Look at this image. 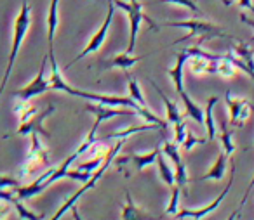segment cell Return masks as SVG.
I'll return each mask as SVG.
<instances>
[{
    "label": "cell",
    "mask_w": 254,
    "mask_h": 220,
    "mask_svg": "<svg viewBox=\"0 0 254 220\" xmlns=\"http://www.w3.org/2000/svg\"><path fill=\"white\" fill-rule=\"evenodd\" d=\"M30 23H32V5L26 0H21V9H19V14L14 21V33H12V45H11V52H9V61H7V66H5L4 78L0 82V95L4 94L5 87L9 84L12 68H14L18 54L23 47V42H25V37L30 30Z\"/></svg>",
    "instance_id": "cell-1"
},
{
    "label": "cell",
    "mask_w": 254,
    "mask_h": 220,
    "mask_svg": "<svg viewBox=\"0 0 254 220\" xmlns=\"http://www.w3.org/2000/svg\"><path fill=\"white\" fill-rule=\"evenodd\" d=\"M164 26H169V28H185L188 30V33L181 39H178L176 42H173V45H178V44H183L187 40L193 39V37H198V45L205 42V40L211 39H228V40H235V37L225 33L218 25H212L209 21H202V19H187V21H171L166 23Z\"/></svg>",
    "instance_id": "cell-2"
},
{
    "label": "cell",
    "mask_w": 254,
    "mask_h": 220,
    "mask_svg": "<svg viewBox=\"0 0 254 220\" xmlns=\"http://www.w3.org/2000/svg\"><path fill=\"white\" fill-rule=\"evenodd\" d=\"M113 4L119 9L127 12V18H129V44H127V52L132 54V50H134V47H136V40H138V32H139L141 23L146 21L152 26L153 32H159V25H157L152 18H148V16L145 14L141 0H129V2L113 0Z\"/></svg>",
    "instance_id": "cell-3"
},
{
    "label": "cell",
    "mask_w": 254,
    "mask_h": 220,
    "mask_svg": "<svg viewBox=\"0 0 254 220\" xmlns=\"http://www.w3.org/2000/svg\"><path fill=\"white\" fill-rule=\"evenodd\" d=\"M40 137L42 135L37 132L30 133V149H28V153H26L25 163L19 168V174H18V177L21 178V180L23 178L32 177V175H35L37 172H40V170H47V168L51 167L49 153H47L46 146H44Z\"/></svg>",
    "instance_id": "cell-4"
},
{
    "label": "cell",
    "mask_w": 254,
    "mask_h": 220,
    "mask_svg": "<svg viewBox=\"0 0 254 220\" xmlns=\"http://www.w3.org/2000/svg\"><path fill=\"white\" fill-rule=\"evenodd\" d=\"M122 144H124V140H119V142H117L115 146H113L112 149H110V153L106 154V158H105V161H103V165L98 168V170L94 172V175H92V177L89 178V180L85 182V184H82V187L78 189V191H75L73 194L70 196V198H66V199H64V201H63V205H61L60 208H58V212L54 213V215H53V219H51V220H61V217H63L64 213L68 212V210H71V208H73V206H75V203H77L78 199L82 198V194H85V192H87L89 189H92V187H94V185H96V182H98L99 178L103 177V174H105V170L110 167V165L113 163V160H115V158H117V154L120 153V149H122Z\"/></svg>",
    "instance_id": "cell-5"
},
{
    "label": "cell",
    "mask_w": 254,
    "mask_h": 220,
    "mask_svg": "<svg viewBox=\"0 0 254 220\" xmlns=\"http://www.w3.org/2000/svg\"><path fill=\"white\" fill-rule=\"evenodd\" d=\"M113 16H115V4H113V0H108V9H106L105 21L101 23V26H99L98 32H96L94 35L91 37V40L87 42V45H85L84 49H82L80 52H78V56H75L73 59H71L70 63L66 64V70H68L70 66H73L75 63H78L80 59L87 57L89 54H94V52H98V50L101 49L103 44H105V40H106V35H108L110 26H112Z\"/></svg>",
    "instance_id": "cell-6"
},
{
    "label": "cell",
    "mask_w": 254,
    "mask_h": 220,
    "mask_svg": "<svg viewBox=\"0 0 254 220\" xmlns=\"http://www.w3.org/2000/svg\"><path fill=\"white\" fill-rule=\"evenodd\" d=\"M233 180H235V163H232V172H230V178H228V184L225 185L221 192L212 199L209 205H204V206H198V208H181L180 212L176 213V219L180 220H185V219H191V220H202L204 217H207L209 213H212L216 208H219L223 201H225L226 194L230 192L233 185Z\"/></svg>",
    "instance_id": "cell-7"
},
{
    "label": "cell",
    "mask_w": 254,
    "mask_h": 220,
    "mask_svg": "<svg viewBox=\"0 0 254 220\" xmlns=\"http://www.w3.org/2000/svg\"><path fill=\"white\" fill-rule=\"evenodd\" d=\"M228 57L237 66V70H242L247 77L254 80V52L249 44L235 39L232 44V52H228Z\"/></svg>",
    "instance_id": "cell-8"
},
{
    "label": "cell",
    "mask_w": 254,
    "mask_h": 220,
    "mask_svg": "<svg viewBox=\"0 0 254 220\" xmlns=\"http://www.w3.org/2000/svg\"><path fill=\"white\" fill-rule=\"evenodd\" d=\"M225 102L230 113V125L233 127H244V123L251 118L253 115V104L249 99L246 97H235L232 95V92L226 90L225 94Z\"/></svg>",
    "instance_id": "cell-9"
},
{
    "label": "cell",
    "mask_w": 254,
    "mask_h": 220,
    "mask_svg": "<svg viewBox=\"0 0 254 220\" xmlns=\"http://www.w3.org/2000/svg\"><path fill=\"white\" fill-rule=\"evenodd\" d=\"M47 59H49V56L44 57V61H42V64H40V70H39V73H37V77L33 78V80L30 82L26 87L19 88V90H16L14 94H12L16 99H21V101H30V99L37 97V95H40V94H46L47 90H51V80L46 77Z\"/></svg>",
    "instance_id": "cell-10"
},
{
    "label": "cell",
    "mask_w": 254,
    "mask_h": 220,
    "mask_svg": "<svg viewBox=\"0 0 254 220\" xmlns=\"http://www.w3.org/2000/svg\"><path fill=\"white\" fill-rule=\"evenodd\" d=\"M53 111H56V108L54 106H47V109H44V111H39L33 118H30L28 122H23L19 123V129H18V135H30V133L37 132L40 133V135L44 137H49L51 133L47 132L46 129H44V122H46L47 116L53 115Z\"/></svg>",
    "instance_id": "cell-11"
},
{
    "label": "cell",
    "mask_w": 254,
    "mask_h": 220,
    "mask_svg": "<svg viewBox=\"0 0 254 220\" xmlns=\"http://www.w3.org/2000/svg\"><path fill=\"white\" fill-rule=\"evenodd\" d=\"M160 151H162L160 149V146H157L155 149L150 151V153H134V154H129V156H120V154H117V158L113 160V163L119 165V167L127 165V163H132L136 170L143 172L146 167H150V165L155 163Z\"/></svg>",
    "instance_id": "cell-12"
},
{
    "label": "cell",
    "mask_w": 254,
    "mask_h": 220,
    "mask_svg": "<svg viewBox=\"0 0 254 220\" xmlns=\"http://www.w3.org/2000/svg\"><path fill=\"white\" fill-rule=\"evenodd\" d=\"M218 61L209 59V57H204V56H190V54H188L187 66H188V70L191 71V75H195V77L216 75V71H218Z\"/></svg>",
    "instance_id": "cell-13"
},
{
    "label": "cell",
    "mask_w": 254,
    "mask_h": 220,
    "mask_svg": "<svg viewBox=\"0 0 254 220\" xmlns=\"http://www.w3.org/2000/svg\"><path fill=\"white\" fill-rule=\"evenodd\" d=\"M122 220H160V219L136 205L129 189H126V205H122Z\"/></svg>",
    "instance_id": "cell-14"
},
{
    "label": "cell",
    "mask_w": 254,
    "mask_h": 220,
    "mask_svg": "<svg viewBox=\"0 0 254 220\" xmlns=\"http://www.w3.org/2000/svg\"><path fill=\"white\" fill-rule=\"evenodd\" d=\"M148 56L150 54H145V56H132L131 52H120V54H115L112 59L105 61V63H103V68H105V70H113V68H117V70H122L124 73H126V71L131 70L134 64H138L139 61L146 59Z\"/></svg>",
    "instance_id": "cell-15"
},
{
    "label": "cell",
    "mask_w": 254,
    "mask_h": 220,
    "mask_svg": "<svg viewBox=\"0 0 254 220\" xmlns=\"http://www.w3.org/2000/svg\"><path fill=\"white\" fill-rule=\"evenodd\" d=\"M60 25V0H51V7L47 12V56L54 57V33Z\"/></svg>",
    "instance_id": "cell-16"
},
{
    "label": "cell",
    "mask_w": 254,
    "mask_h": 220,
    "mask_svg": "<svg viewBox=\"0 0 254 220\" xmlns=\"http://www.w3.org/2000/svg\"><path fill=\"white\" fill-rule=\"evenodd\" d=\"M187 61L188 52L187 50H181V52L176 54V64L167 71V75H169V78L174 84V90L178 94H181L185 90V66H187Z\"/></svg>",
    "instance_id": "cell-17"
},
{
    "label": "cell",
    "mask_w": 254,
    "mask_h": 220,
    "mask_svg": "<svg viewBox=\"0 0 254 220\" xmlns=\"http://www.w3.org/2000/svg\"><path fill=\"white\" fill-rule=\"evenodd\" d=\"M150 84H152V87L155 88L157 94H159L160 99H162L164 108H166V115H167V123H169V125H174V123H178V122H181V120H185L183 118V113L180 111V106H178V102L176 101H171V99L167 97L166 94H164L162 88H160L159 85H157L153 80H150Z\"/></svg>",
    "instance_id": "cell-18"
},
{
    "label": "cell",
    "mask_w": 254,
    "mask_h": 220,
    "mask_svg": "<svg viewBox=\"0 0 254 220\" xmlns=\"http://www.w3.org/2000/svg\"><path fill=\"white\" fill-rule=\"evenodd\" d=\"M226 167H228V156L225 153H219L212 167L202 175L200 180H223L226 174Z\"/></svg>",
    "instance_id": "cell-19"
},
{
    "label": "cell",
    "mask_w": 254,
    "mask_h": 220,
    "mask_svg": "<svg viewBox=\"0 0 254 220\" xmlns=\"http://www.w3.org/2000/svg\"><path fill=\"white\" fill-rule=\"evenodd\" d=\"M219 102L218 95H211L207 106L204 108V127L207 132V139L212 140L216 137V123H214V106Z\"/></svg>",
    "instance_id": "cell-20"
},
{
    "label": "cell",
    "mask_w": 254,
    "mask_h": 220,
    "mask_svg": "<svg viewBox=\"0 0 254 220\" xmlns=\"http://www.w3.org/2000/svg\"><path fill=\"white\" fill-rule=\"evenodd\" d=\"M157 170H159V177L160 180L164 182L166 185H169V187H173V185H176V177H174V170L173 167H171V163L167 161L166 154L160 151L159 156H157Z\"/></svg>",
    "instance_id": "cell-21"
},
{
    "label": "cell",
    "mask_w": 254,
    "mask_h": 220,
    "mask_svg": "<svg viewBox=\"0 0 254 220\" xmlns=\"http://www.w3.org/2000/svg\"><path fill=\"white\" fill-rule=\"evenodd\" d=\"M181 101H183V106H185V115L190 116V118H193L197 123H200V125H204V109L200 108V106L197 104V102L191 101V97L188 95L187 90H183L180 94Z\"/></svg>",
    "instance_id": "cell-22"
},
{
    "label": "cell",
    "mask_w": 254,
    "mask_h": 220,
    "mask_svg": "<svg viewBox=\"0 0 254 220\" xmlns=\"http://www.w3.org/2000/svg\"><path fill=\"white\" fill-rule=\"evenodd\" d=\"M145 130H160V127L155 125V123H146V125H132V127H127V129H119V130H115V132L108 133V135H106V139L126 140L127 137H131L132 133L145 132Z\"/></svg>",
    "instance_id": "cell-23"
},
{
    "label": "cell",
    "mask_w": 254,
    "mask_h": 220,
    "mask_svg": "<svg viewBox=\"0 0 254 220\" xmlns=\"http://www.w3.org/2000/svg\"><path fill=\"white\" fill-rule=\"evenodd\" d=\"M219 140H221L223 153L232 158V154L235 153V142H233V132L228 129L226 120H221V125H219Z\"/></svg>",
    "instance_id": "cell-24"
},
{
    "label": "cell",
    "mask_w": 254,
    "mask_h": 220,
    "mask_svg": "<svg viewBox=\"0 0 254 220\" xmlns=\"http://www.w3.org/2000/svg\"><path fill=\"white\" fill-rule=\"evenodd\" d=\"M39 111H40V109H37L35 106H33L30 101H21V99H16V102H14V113L19 116V123L28 122V120L33 118V116H35Z\"/></svg>",
    "instance_id": "cell-25"
},
{
    "label": "cell",
    "mask_w": 254,
    "mask_h": 220,
    "mask_svg": "<svg viewBox=\"0 0 254 220\" xmlns=\"http://www.w3.org/2000/svg\"><path fill=\"white\" fill-rule=\"evenodd\" d=\"M126 77H127V87H129V97L134 99L139 106H148V104H146L145 95H143L141 87H139V82L136 80V78L132 77L129 71H126Z\"/></svg>",
    "instance_id": "cell-26"
},
{
    "label": "cell",
    "mask_w": 254,
    "mask_h": 220,
    "mask_svg": "<svg viewBox=\"0 0 254 220\" xmlns=\"http://www.w3.org/2000/svg\"><path fill=\"white\" fill-rule=\"evenodd\" d=\"M11 205H12V208L16 210V213H18V217L21 220H42L44 219V213H35L30 208H26V206L23 205V199H19L18 196L12 199Z\"/></svg>",
    "instance_id": "cell-27"
},
{
    "label": "cell",
    "mask_w": 254,
    "mask_h": 220,
    "mask_svg": "<svg viewBox=\"0 0 254 220\" xmlns=\"http://www.w3.org/2000/svg\"><path fill=\"white\" fill-rule=\"evenodd\" d=\"M216 75H219L221 78H233L237 75V66L232 63L228 54H223L221 59L218 61V71H216Z\"/></svg>",
    "instance_id": "cell-28"
},
{
    "label": "cell",
    "mask_w": 254,
    "mask_h": 220,
    "mask_svg": "<svg viewBox=\"0 0 254 220\" xmlns=\"http://www.w3.org/2000/svg\"><path fill=\"white\" fill-rule=\"evenodd\" d=\"M162 153L166 154L167 160L173 161L174 167H178V165L183 163V160H181V154H180V144L171 142V140H166V142L162 144Z\"/></svg>",
    "instance_id": "cell-29"
},
{
    "label": "cell",
    "mask_w": 254,
    "mask_h": 220,
    "mask_svg": "<svg viewBox=\"0 0 254 220\" xmlns=\"http://www.w3.org/2000/svg\"><path fill=\"white\" fill-rule=\"evenodd\" d=\"M181 192H183V191H181L180 185H173V187H171V199H169V205H167V208H166L167 215H174V217H176V213L180 212Z\"/></svg>",
    "instance_id": "cell-30"
},
{
    "label": "cell",
    "mask_w": 254,
    "mask_h": 220,
    "mask_svg": "<svg viewBox=\"0 0 254 220\" xmlns=\"http://www.w3.org/2000/svg\"><path fill=\"white\" fill-rule=\"evenodd\" d=\"M174 177H176V185H180L181 191L188 192V182H190V177H188L187 165L185 163L178 165L176 170H174Z\"/></svg>",
    "instance_id": "cell-31"
},
{
    "label": "cell",
    "mask_w": 254,
    "mask_h": 220,
    "mask_svg": "<svg viewBox=\"0 0 254 220\" xmlns=\"http://www.w3.org/2000/svg\"><path fill=\"white\" fill-rule=\"evenodd\" d=\"M162 4H171V5H180V7H187L188 11L197 12V14H202V9L197 5L195 0H160Z\"/></svg>",
    "instance_id": "cell-32"
},
{
    "label": "cell",
    "mask_w": 254,
    "mask_h": 220,
    "mask_svg": "<svg viewBox=\"0 0 254 220\" xmlns=\"http://www.w3.org/2000/svg\"><path fill=\"white\" fill-rule=\"evenodd\" d=\"M188 127H187V122L185 120H181V122H178V123H174V142L176 144H183L185 142V139H187V135H188Z\"/></svg>",
    "instance_id": "cell-33"
},
{
    "label": "cell",
    "mask_w": 254,
    "mask_h": 220,
    "mask_svg": "<svg viewBox=\"0 0 254 220\" xmlns=\"http://www.w3.org/2000/svg\"><path fill=\"white\" fill-rule=\"evenodd\" d=\"M209 139H202V137H197V135H193L191 132H188V135H187V139H185V142L181 144V147H183L185 151H191L195 146H198V144H205Z\"/></svg>",
    "instance_id": "cell-34"
},
{
    "label": "cell",
    "mask_w": 254,
    "mask_h": 220,
    "mask_svg": "<svg viewBox=\"0 0 254 220\" xmlns=\"http://www.w3.org/2000/svg\"><path fill=\"white\" fill-rule=\"evenodd\" d=\"M19 178L11 177V175H0V189H18Z\"/></svg>",
    "instance_id": "cell-35"
},
{
    "label": "cell",
    "mask_w": 254,
    "mask_h": 220,
    "mask_svg": "<svg viewBox=\"0 0 254 220\" xmlns=\"http://www.w3.org/2000/svg\"><path fill=\"white\" fill-rule=\"evenodd\" d=\"M12 212V205L7 199H0V220H7Z\"/></svg>",
    "instance_id": "cell-36"
},
{
    "label": "cell",
    "mask_w": 254,
    "mask_h": 220,
    "mask_svg": "<svg viewBox=\"0 0 254 220\" xmlns=\"http://www.w3.org/2000/svg\"><path fill=\"white\" fill-rule=\"evenodd\" d=\"M237 4H239L240 9H249L251 12H254V5H253V0H235Z\"/></svg>",
    "instance_id": "cell-37"
},
{
    "label": "cell",
    "mask_w": 254,
    "mask_h": 220,
    "mask_svg": "<svg viewBox=\"0 0 254 220\" xmlns=\"http://www.w3.org/2000/svg\"><path fill=\"white\" fill-rule=\"evenodd\" d=\"M254 189V175H253V178H251V182H249V185H247V189H246V194H244V198H242V201H240V208H242L244 205H246V201H247V196H249V192Z\"/></svg>",
    "instance_id": "cell-38"
},
{
    "label": "cell",
    "mask_w": 254,
    "mask_h": 220,
    "mask_svg": "<svg viewBox=\"0 0 254 220\" xmlns=\"http://www.w3.org/2000/svg\"><path fill=\"white\" fill-rule=\"evenodd\" d=\"M240 21H242L244 25L251 26V28L254 30V19L253 18H249V16H246V14H240Z\"/></svg>",
    "instance_id": "cell-39"
},
{
    "label": "cell",
    "mask_w": 254,
    "mask_h": 220,
    "mask_svg": "<svg viewBox=\"0 0 254 220\" xmlns=\"http://www.w3.org/2000/svg\"><path fill=\"white\" fill-rule=\"evenodd\" d=\"M240 210H242V208H240V206H239V208H237L235 212H233L232 215H230V217H228V219H226V220H237V217L240 215Z\"/></svg>",
    "instance_id": "cell-40"
},
{
    "label": "cell",
    "mask_w": 254,
    "mask_h": 220,
    "mask_svg": "<svg viewBox=\"0 0 254 220\" xmlns=\"http://www.w3.org/2000/svg\"><path fill=\"white\" fill-rule=\"evenodd\" d=\"M71 212H73V219H75V220H84V219L80 217V213H78V210L75 208V206L71 208Z\"/></svg>",
    "instance_id": "cell-41"
},
{
    "label": "cell",
    "mask_w": 254,
    "mask_h": 220,
    "mask_svg": "<svg viewBox=\"0 0 254 220\" xmlns=\"http://www.w3.org/2000/svg\"><path fill=\"white\" fill-rule=\"evenodd\" d=\"M233 2H235V0H223V4H225V5H232Z\"/></svg>",
    "instance_id": "cell-42"
}]
</instances>
